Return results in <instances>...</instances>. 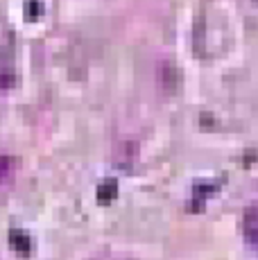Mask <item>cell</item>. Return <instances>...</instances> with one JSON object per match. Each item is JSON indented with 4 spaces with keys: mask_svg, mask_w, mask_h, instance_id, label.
Segmentation results:
<instances>
[{
    "mask_svg": "<svg viewBox=\"0 0 258 260\" xmlns=\"http://www.w3.org/2000/svg\"><path fill=\"white\" fill-rule=\"evenodd\" d=\"M245 236L251 240V242H258V211L256 208H247L245 213Z\"/></svg>",
    "mask_w": 258,
    "mask_h": 260,
    "instance_id": "cell-1",
    "label": "cell"
},
{
    "mask_svg": "<svg viewBox=\"0 0 258 260\" xmlns=\"http://www.w3.org/2000/svg\"><path fill=\"white\" fill-rule=\"evenodd\" d=\"M118 194V181L116 179H104L98 188V197L100 199H113Z\"/></svg>",
    "mask_w": 258,
    "mask_h": 260,
    "instance_id": "cell-2",
    "label": "cell"
},
{
    "mask_svg": "<svg viewBox=\"0 0 258 260\" xmlns=\"http://www.w3.org/2000/svg\"><path fill=\"white\" fill-rule=\"evenodd\" d=\"M9 236H12V244H14V247H23V249H29V247H32V242H29V236H27V233H23V231H12Z\"/></svg>",
    "mask_w": 258,
    "mask_h": 260,
    "instance_id": "cell-3",
    "label": "cell"
},
{
    "mask_svg": "<svg viewBox=\"0 0 258 260\" xmlns=\"http://www.w3.org/2000/svg\"><path fill=\"white\" fill-rule=\"evenodd\" d=\"M9 170H12V158L7 154H0V181L9 174Z\"/></svg>",
    "mask_w": 258,
    "mask_h": 260,
    "instance_id": "cell-4",
    "label": "cell"
},
{
    "mask_svg": "<svg viewBox=\"0 0 258 260\" xmlns=\"http://www.w3.org/2000/svg\"><path fill=\"white\" fill-rule=\"evenodd\" d=\"M217 190V183H197L195 186V194L197 197H202V194H211Z\"/></svg>",
    "mask_w": 258,
    "mask_h": 260,
    "instance_id": "cell-5",
    "label": "cell"
}]
</instances>
